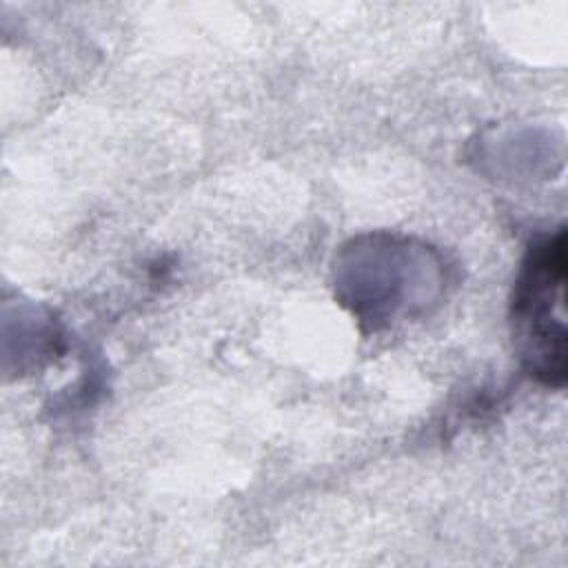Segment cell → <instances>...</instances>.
I'll return each mask as SVG.
<instances>
[{
	"instance_id": "1",
	"label": "cell",
	"mask_w": 568,
	"mask_h": 568,
	"mask_svg": "<svg viewBox=\"0 0 568 568\" xmlns=\"http://www.w3.org/2000/svg\"><path fill=\"white\" fill-rule=\"evenodd\" d=\"M442 260L424 244L395 235H364L339 253L337 297L377 331L428 306L442 288Z\"/></svg>"
},
{
	"instance_id": "2",
	"label": "cell",
	"mask_w": 568,
	"mask_h": 568,
	"mask_svg": "<svg viewBox=\"0 0 568 568\" xmlns=\"http://www.w3.org/2000/svg\"><path fill=\"white\" fill-rule=\"evenodd\" d=\"M566 233L535 242L519 268L510 300V322L524 368L548 386L566 379Z\"/></svg>"
}]
</instances>
